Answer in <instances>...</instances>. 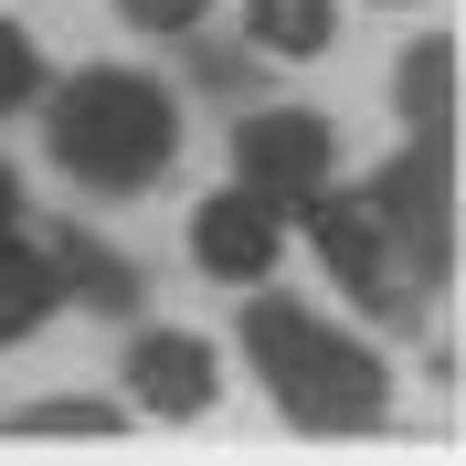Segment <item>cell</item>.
<instances>
[{
  "label": "cell",
  "instance_id": "cell-1",
  "mask_svg": "<svg viewBox=\"0 0 466 466\" xmlns=\"http://www.w3.org/2000/svg\"><path fill=\"white\" fill-rule=\"evenodd\" d=\"M244 350H255L265 392L287 403V424H308V435H350V424L381 413V360L360 339H339L329 319L287 308V297H255L244 308Z\"/></svg>",
  "mask_w": 466,
  "mask_h": 466
},
{
  "label": "cell",
  "instance_id": "cell-2",
  "mask_svg": "<svg viewBox=\"0 0 466 466\" xmlns=\"http://www.w3.org/2000/svg\"><path fill=\"white\" fill-rule=\"evenodd\" d=\"M170 148H180V116L148 75H106L96 64V75H75L54 96V159L86 191H148L170 170Z\"/></svg>",
  "mask_w": 466,
  "mask_h": 466
},
{
  "label": "cell",
  "instance_id": "cell-3",
  "mask_svg": "<svg viewBox=\"0 0 466 466\" xmlns=\"http://www.w3.org/2000/svg\"><path fill=\"white\" fill-rule=\"evenodd\" d=\"M329 116H308V106H265V116H244L233 127V170H244V191H265V202L287 212V202H308V191H329Z\"/></svg>",
  "mask_w": 466,
  "mask_h": 466
},
{
  "label": "cell",
  "instance_id": "cell-4",
  "mask_svg": "<svg viewBox=\"0 0 466 466\" xmlns=\"http://www.w3.org/2000/svg\"><path fill=\"white\" fill-rule=\"evenodd\" d=\"M371 212H381V233H392V255H403V287H413V276H445L456 223H445V148H435V138L371 191Z\"/></svg>",
  "mask_w": 466,
  "mask_h": 466
},
{
  "label": "cell",
  "instance_id": "cell-5",
  "mask_svg": "<svg viewBox=\"0 0 466 466\" xmlns=\"http://www.w3.org/2000/svg\"><path fill=\"white\" fill-rule=\"evenodd\" d=\"M276 244H287V212L265 202V191H212V202L191 212V255H202V276H223V287L276 276Z\"/></svg>",
  "mask_w": 466,
  "mask_h": 466
},
{
  "label": "cell",
  "instance_id": "cell-6",
  "mask_svg": "<svg viewBox=\"0 0 466 466\" xmlns=\"http://www.w3.org/2000/svg\"><path fill=\"white\" fill-rule=\"evenodd\" d=\"M308 223H319V255L339 287H360L371 308H403V255H392V233H381L371 202H329V191H308Z\"/></svg>",
  "mask_w": 466,
  "mask_h": 466
},
{
  "label": "cell",
  "instance_id": "cell-7",
  "mask_svg": "<svg viewBox=\"0 0 466 466\" xmlns=\"http://www.w3.org/2000/svg\"><path fill=\"white\" fill-rule=\"evenodd\" d=\"M127 381H138L148 413H202V403H212V350H202V339H138Z\"/></svg>",
  "mask_w": 466,
  "mask_h": 466
},
{
  "label": "cell",
  "instance_id": "cell-8",
  "mask_svg": "<svg viewBox=\"0 0 466 466\" xmlns=\"http://www.w3.org/2000/svg\"><path fill=\"white\" fill-rule=\"evenodd\" d=\"M43 319H54V255H32V244L0 233V350L32 339Z\"/></svg>",
  "mask_w": 466,
  "mask_h": 466
},
{
  "label": "cell",
  "instance_id": "cell-9",
  "mask_svg": "<svg viewBox=\"0 0 466 466\" xmlns=\"http://www.w3.org/2000/svg\"><path fill=\"white\" fill-rule=\"evenodd\" d=\"M244 43L255 54H329V0H244Z\"/></svg>",
  "mask_w": 466,
  "mask_h": 466
},
{
  "label": "cell",
  "instance_id": "cell-10",
  "mask_svg": "<svg viewBox=\"0 0 466 466\" xmlns=\"http://www.w3.org/2000/svg\"><path fill=\"white\" fill-rule=\"evenodd\" d=\"M403 116L424 138H445V116H456V54L445 43H413L403 54Z\"/></svg>",
  "mask_w": 466,
  "mask_h": 466
},
{
  "label": "cell",
  "instance_id": "cell-11",
  "mask_svg": "<svg viewBox=\"0 0 466 466\" xmlns=\"http://www.w3.org/2000/svg\"><path fill=\"white\" fill-rule=\"evenodd\" d=\"M32 86H43V64H32V32H11V22H0V116H11V106H32Z\"/></svg>",
  "mask_w": 466,
  "mask_h": 466
},
{
  "label": "cell",
  "instance_id": "cell-12",
  "mask_svg": "<svg viewBox=\"0 0 466 466\" xmlns=\"http://www.w3.org/2000/svg\"><path fill=\"white\" fill-rule=\"evenodd\" d=\"M22 435H116V413L106 403H43V413H22Z\"/></svg>",
  "mask_w": 466,
  "mask_h": 466
},
{
  "label": "cell",
  "instance_id": "cell-13",
  "mask_svg": "<svg viewBox=\"0 0 466 466\" xmlns=\"http://www.w3.org/2000/svg\"><path fill=\"white\" fill-rule=\"evenodd\" d=\"M116 11L148 22V32H191V22H202V0H116Z\"/></svg>",
  "mask_w": 466,
  "mask_h": 466
},
{
  "label": "cell",
  "instance_id": "cell-14",
  "mask_svg": "<svg viewBox=\"0 0 466 466\" xmlns=\"http://www.w3.org/2000/svg\"><path fill=\"white\" fill-rule=\"evenodd\" d=\"M0 212H11V180H0Z\"/></svg>",
  "mask_w": 466,
  "mask_h": 466
}]
</instances>
